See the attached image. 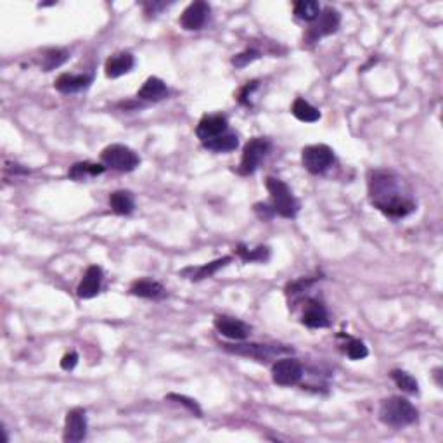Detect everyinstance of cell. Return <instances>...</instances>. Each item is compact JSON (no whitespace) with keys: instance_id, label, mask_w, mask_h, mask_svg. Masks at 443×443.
I'll return each mask as SVG.
<instances>
[{"instance_id":"obj_1","label":"cell","mask_w":443,"mask_h":443,"mask_svg":"<svg viewBox=\"0 0 443 443\" xmlns=\"http://www.w3.org/2000/svg\"><path fill=\"white\" fill-rule=\"evenodd\" d=\"M369 197L377 210L391 218H404L415 210V201L407 184L386 170L371 173Z\"/></svg>"},{"instance_id":"obj_2","label":"cell","mask_w":443,"mask_h":443,"mask_svg":"<svg viewBox=\"0 0 443 443\" xmlns=\"http://www.w3.org/2000/svg\"><path fill=\"white\" fill-rule=\"evenodd\" d=\"M380 419L391 428H404L417 421V411L407 398L391 397L381 404Z\"/></svg>"},{"instance_id":"obj_3","label":"cell","mask_w":443,"mask_h":443,"mask_svg":"<svg viewBox=\"0 0 443 443\" xmlns=\"http://www.w3.org/2000/svg\"><path fill=\"white\" fill-rule=\"evenodd\" d=\"M268 193L272 197V211L274 215H281L284 218H295L296 213L299 211V203L295 196H293L291 189L286 182L275 179V177H267Z\"/></svg>"},{"instance_id":"obj_4","label":"cell","mask_w":443,"mask_h":443,"mask_svg":"<svg viewBox=\"0 0 443 443\" xmlns=\"http://www.w3.org/2000/svg\"><path fill=\"white\" fill-rule=\"evenodd\" d=\"M101 159L106 166L118 172H134L141 163L137 152L124 144H111L104 148L101 152Z\"/></svg>"},{"instance_id":"obj_5","label":"cell","mask_w":443,"mask_h":443,"mask_svg":"<svg viewBox=\"0 0 443 443\" xmlns=\"http://www.w3.org/2000/svg\"><path fill=\"white\" fill-rule=\"evenodd\" d=\"M335 161V151L326 144H313L306 146L302 151V163L305 166L306 172L313 173H322L329 168Z\"/></svg>"},{"instance_id":"obj_6","label":"cell","mask_w":443,"mask_h":443,"mask_svg":"<svg viewBox=\"0 0 443 443\" xmlns=\"http://www.w3.org/2000/svg\"><path fill=\"white\" fill-rule=\"evenodd\" d=\"M270 142L264 137H255L244 146L243 149V158H241V165L237 168V172L241 175H251L255 170L260 166V163L264 161L265 156L270 151Z\"/></svg>"},{"instance_id":"obj_7","label":"cell","mask_w":443,"mask_h":443,"mask_svg":"<svg viewBox=\"0 0 443 443\" xmlns=\"http://www.w3.org/2000/svg\"><path fill=\"white\" fill-rule=\"evenodd\" d=\"M339 21H342V16L336 9L327 8L324 11H320V14L317 16L315 19L312 21L310 28L306 30L305 40L306 42H317L322 37L331 35V33H335L336 30L339 28Z\"/></svg>"},{"instance_id":"obj_8","label":"cell","mask_w":443,"mask_h":443,"mask_svg":"<svg viewBox=\"0 0 443 443\" xmlns=\"http://www.w3.org/2000/svg\"><path fill=\"white\" fill-rule=\"evenodd\" d=\"M303 377V367L296 359L286 357L272 366V380L279 386H293Z\"/></svg>"},{"instance_id":"obj_9","label":"cell","mask_w":443,"mask_h":443,"mask_svg":"<svg viewBox=\"0 0 443 443\" xmlns=\"http://www.w3.org/2000/svg\"><path fill=\"white\" fill-rule=\"evenodd\" d=\"M87 436V414L83 408H71L66 414L63 440L66 443H78Z\"/></svg>"},{"instance_id":"obj_10","label":"cell","mask_w":443,"mask_h":443,"mask_svg":"<svg viewBox=\"0 0 443 443\" xmlns=\"http://www.w3.org/2000/svg\"><path fill=\"white\" fill-rule=\"evenodd\" d=\"M208 14H210V6L206 2L197 0V2H193V4H189L184 9L182 16H180V25H182L184 30L196 32V30L203 28Z\"/></svg>"},{"instance_id":"obj_11","label":"cell","mask_w":443,"mask_h":443,"mask_svg":"<svg viewBox=\"0 0 443 443\" xmlns=\"http://www.w3.org/2000/svg\"><path fill=\"white\" fill-rule=\"evenodd\" d=\"M227 130H229V120L224 115H206L197 124L196 135L201 139V142H204L226 134Z\"/></svg>"},{"instance_id":"obj_12","label":"cell","mask_w":443,"mask_h":443,"mask_svg":"<svg viewBox=\"0 0 443 443\" xmlns=\"http://www.w3.org/2000/svg\"><path fill=\"white\" fill-rule=\"evenodd\" d=\"M215 327H217V331L220 335H224L226 338L236 339V342L246 339L251 331V327L248 326L246 322L227 315H218L217 319H215Z\"/></svg>"},{"instance_id":"obj_13","label":"cell","mask_w":443,"mask_h":443,"mask_svg":"<svg viewBox=\"0 0 443 443\" xmlns=\"http://www.w3.org/2000/svg\"><path fill=\"white\" fill-rule=\"evenodd\" d=\"M224 346H226V350H229V352L236 353V355L250 357V359H257V360H267L270 359V357L279 355V353L289 352L288 348L279 350L268 345H257V343H243V345H224Z\"/></svg>"},{"instance_id":"obj_14","label":"cell","mask_w":443,"mask_h":443,"mask_svg":"<svg viewBox=\"0 0 443 443\" xmlns=\"http://www.w3.org/2000/svg\"><path fill=\"white\" fill-rule=\"evenodd\" d=\"M102 284V268L97 267V265H92V267L87 268L83 279L78 284L77 295L78 298L81 299H90L94 296L99 295Z\"/></svg>"},{"instance_id":"obj_15","label":"cell","mask_w":443,"mask_h":443,"mask_svg":"<svg viewBox=\"0 0 443 443\" xmlns=\"http://www.w3.org/2000/svg\"><path fill=\"white\" fill-rule=\"evenodd\" d=\"M135 66V57L130 52H120L109 57L106 61V77L108 78H120L124 75L130 73Z\"/></svg>"},{"instance_id":"obj_16","label":"cell","mask_w":443,"mask_h":443,"mask_svg":"<svg viewBox=\"0 0 443 443\" xmlns=\"http://www.w3.org/2000/svg\"><path fill=\"white\" fill-rule=\"evenodd\" d=\"M302 324L303 326L310 327V329H322V327H327L329 326V315H327V310L324 308L319 302L310 299L308 305H306L305 310H303Z\"/></svg>"},{"instance_id":"obj_17","label":"cell","mask_w":443,"mask_h":443,"mask_svg":"<svg viewBox=\"0 0 443 443\" xmlns=\"http://www.w3.org/2000/svg\"><path fill=\"white\" fill-rule=\"evenodd\" d=\"M90 83L92 77H88V75L63 73L54 81V87H56V90H59L61 94H77V92L87 88Z\"/></svg>"},{"instance_id":"obj_18","label":"cell","mask_w":443,"mask_h":443,"mask_svg":"<svg viewBox=\"0 0 443 443\" xmlns=\"http://www.w3.org/2000/svg\"><path fill=\"white\" fill-rule=\"evenodd\" d=\"M137 97L149 102L163 101L165 97H168V88H166V83L161 78L151 77L146 80V83L142 85L141 90L137 92Z\"/></svg>"},{"instance_id":"obj_19","label":"cell","mask_w":443,"mask_h":443,"mask_svg":"<svg viewBox=\"0 0 443 443\" xmlns=\"http://www.w3.org/2000/svg\"><path fill=\"white\" fill-rule=\"evenodd\" d=\"M130 293L134 296H139V298H159L165 293V288H163L159 282L151 281V279H141V281H135L134 284L130 286Z\"/></svg>"},{"instance_id":"obj_20","label":"cell","mask_w":443,"mask_h":443,"mask_svg":"<svg viewBox=\"0 0 443 443\" xmlns=\"http://www.w3.org/2000/svg\"><path fill=\"white\" fill-rule=\"evenodd\" d=\"M291 113L296 120L305 121V124H315L320 120V111L317 108H313L310 102H306L305 99L298 97L291 106Z\"/></svg>"},{"instance_id":"obj_21","label":"cell","mask_w":443,"mask_h":443,"mask_svg":"<svg viewBox=\"0 0 443 443\" xmlns=\"http://www.w3.org/2000/svg\"><path fill=\"white\" fill-rule=\"evenodd\" d=\"M109 206L118 215H130L135 210V201L128 190H115L109 196Z\"/></svg>"},{"instance_id":"obj_22","label":"cell","mask_w":443,"mask_h":443,"mask_svg":"<svg viewBox=\"0 0 443 443\" xmlns=\"http://www.w3.org/2000/svg\"><path fill=\"white\" fill-rule=\"evenodd\" d=\"M203 146H204V149H208V151L230 152V151H234V149H237L239 141H237V135L226 132V134L218 135V137L210 139V141H204Z\"/></svg>"},{"instance_id":"obj_23","label":"cell","mask_w":443,"mask_h":443,"mask_svg":"<svg viewBox=\"0 0 443 443\" xmlns=\"http://www.w3.org/2000/svg\"><path fill=\"white\" fill-rule=\"evenodd\" d=\"M104 170L106 166L102 165L81 161V163H75V165L70 168V172H68V175H70V179L73 180H85V179H92V177L101 175V173H104Z\"/></svg>"},{"instance_id":"obj_24","label":"cell","mask_w":443,"mask_h":443,"mask_svg":"<svg viewBox=\"0 0 443 443\" xmlns=\"http://www.w3.org/2000/svg\"><path fill=\"white\" fill-rule=\"evenodd\" d=\"M230 260H233L230 257L218 258V260L210 262V264L203 265V267L187 268V272H193V275H190V279H193V281H203V279H208V277H211V275L217 274V272L220 270V268L226 267Z\"/></svg>"},{"instance_id":"obj_25","label":"cell","mask_w":443,"mask_h":443,"mask_svg":"<svg viewBox=\"0 0 443 443\" xmlns=\"http://www.w3.org/2000/svg\"><path fill=\"white\" fill-rule=\"evenodd\" d=\"M320 14V6L315 0H299L295 4V16L303 21L312 23Z\"/></svg>"},{"instance_id":"obj_26","label":"cell","mask_w":443,"mask_h":443,"mask_svg":"<svg viewBox=\"0 0 443 443\" xmlns=\"http://www.w3.org/2000/svg\"><path fill=\"white\" fill-rule=\"evenodd\" d=\"M68 57H70V54L63 49L47 50V52L43 54V59H42L43 71H50V70H54V68H59L61 64L66 63Z\"/></svg>"},{"instance_id":"obj_27","label":"cell","mask_w":443,"mask_h":443,"mask_svg":"<svg viewBox=\"0 0 443 443\" xmlns=\"http://www.w3.org/2000/svg\"><path fill=\"white\" fill-rule=\"evenodd\" d=\"M391 380L395 381V384H397L400 390L407 391V393H417L419 391L417 381H415L411 374L404 373V371H391Z\"/></svg>"},{"instance_id":"obj_28","label":"cell","mask_w":443,"mask_h":443,"mask_svg":"<svg viewBox=\"0 0 443 443\" xmlns=\"http://www.w3.org/2000/svg\"><path fill=\"white\" fill-rule=\"evenodd\" d=\"M237 255H239L241 258H243V262H265L268 260V248L265 246H260L257 248V250H246V248L241 244L239 248H237Z\"/></svg>"},{"instance_id":"obj_29","label":"cell","mask_w":443,"mask_h":443,"mask_svg":"<svg viewBox=\"0 0 443 443\" xmlns=\"http://www.w3.org/2000/svg\"><path fill=\"white\" fill-rule=\"evenodd\" d=\"M345 352L352 360H362L369 355V350H367V346L364 345L360 339H352V338L348 339V345L345 346Z\"/></svg>"},{"instance_id":"obj_30","label":"cell","mask_w":443,"mask_h":443,"mask_svg":"<svg viewBox=\"0 0 443 443\" xmlns=\"http://www.w3.org/2000/svg\"><path fill=\"white\" fill-rule=\"evenodd\" d=\"M166 398H168V400H177L179 404H182L184 407L189 408L193 414H196L197 417H201V415H203V411H201L199 405H197V402L193 400V398H187V397H184V395H175V393H170Z\"/></svg>"},{"instance_id":"obj_31","label":"cell","mask_w":443,"mask_h":443,"mask_svg":"<svg viewBox=\"0 0 443 443\" xmlns=\"http://www.w3.org/2000/svg\"><path fill=\"white\" fill-rule=\"evenodd\" d=\"M258 57H260V52H258V50H253V49L244 50V52L237 54V56L234 57L233 64L236 68H244V66H248L250 63H253L255 59H258Z\"/></svg>"},{"instance_id":"obj_32","label":"cell","mask_w":443,"mask_h":443,"mask_svg":"<svg viewBox=\"0 0 443 443\" xmlns=\"http://www.w3.org/2000/svg\"><path fill=\"white\" fill-rule=\"evenodd\" d=\"M78 364V353L71 352V353H66V355L63 357V360H61V367H63L64 371H73L75 367H77Z\"/></svg>"},{"instance_id":"obj_33","label":"cell","mask_w":443,"mask_h":443,"mask_svg":"<svg viewBox=\"0 0 443 443\" xmlns=\"http://www.w3.org/2000/svg\"><path fill=\"white\" fill-rule=\"evenodd\" d=\"M255 211H257L258 217L264 218V220H268V218L274 215V211H272V208L268 206V204H255Z\"/></svg>"}]
</instances>
